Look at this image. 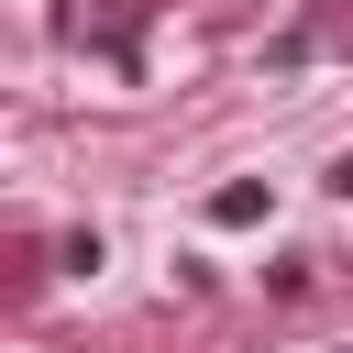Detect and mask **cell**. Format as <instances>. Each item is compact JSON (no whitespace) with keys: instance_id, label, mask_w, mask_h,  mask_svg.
<instances>
[{"instance_id":"obj_1","label":"cell","mask_w":353,"mask_h":353,"mask_svg":"<svg viewBox=\"0 0 353 353\" xmlns=\"http://www.w3.org/2000/svg\"><path fill=\"white\" fill-rule=\"evenodd\" d=\"M210 221H221V232H254V221H265V188H254V176H232V188L210 199Z\"/></svg>"},{"instance_id":"obj_2","label":"cell","mask_w":353,"mask_h":353,"mask_svg":"<svg viewBox=\"0 0 353 353\" xmlns=\"http://www.w3.org/2000/svg\"><path fill=\"white\" fill-rule=\"evenodd\" d=\"M331 188H342V199H353V154H342V165H331Z\"/></svg>"}]
</instances>
